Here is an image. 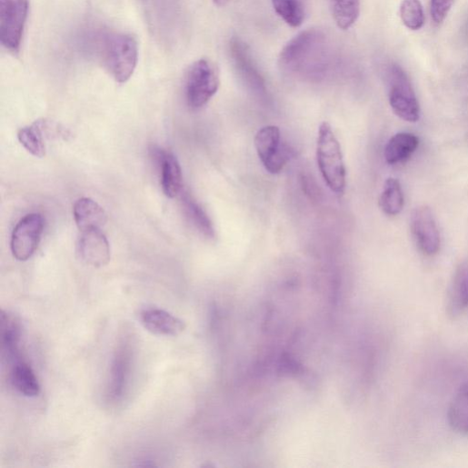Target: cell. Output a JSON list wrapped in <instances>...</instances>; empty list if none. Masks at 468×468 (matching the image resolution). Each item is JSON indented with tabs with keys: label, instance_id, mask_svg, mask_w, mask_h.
Here are the masks:
<instances>
[{
	"label": "cell",
	"instance_id": "1",
	"mask_svg": "<svg viewBox=\"0 0 468 468\" xmlns=\"http://www.w3.org/2000/svg\"><path fill=\"white\" fill-rule=\"evenodd\" d=\"M334 63V51L327 35L309 29L293 38L281 51L280 66L286 72L307 78L326 75Z\"/></svg>",
	"mask_w": 468,
	"mask_h": 468
},
{
	"label": "cell",
	"instance_id": "2",
	"mask_svg": "<svg viewBox=\"0 0 468 468\" xmlns=\"http://www.w3.org/2000/svg\"><path fill=\"white\" fill-rule=\"evenodd\" d=\"M317 163L322 176L332 192L344 195L347 172L342 146L333 127L327 122L321 124L317 140Z\"/></svg>",
	"mask_w": 468,
	"mask_h": 468
},
{
	"label": "cell",
	"instance_id": "3",
	"mask_svg": "<svg viewBox=\"0 0 468 468\" xmlns=\"http://www.w3.org/2000/svg\"><path fill=\"white\" fill-rule=\"evenodd\" d=\"M100 54L104 65L117 83L124 84L131 78L138 62V45L133 36L124 34L104 36Z\"/></svg>",
	"mask_w": 468,
	"mask_h": 468
},
{
	"label": "cell",
	"instance_id": "4",
	"mask_svg": "<svg viewBox=\"0 0 468 468\" xmlns=\"http://www.w3.org/2000/svg\"><path fill=\"white\" fill-rule=\"evenodd\" d=\"M220 76L217 67L207 59L195 62L190 68L185 83L188 105L194 110L205 106L217 94Z\"/></svg>",
	"mask_w": 468,
	"mask_h": 468
},
{
	"label": "cell",
	"instance_id": "5",
	"mask_svg": "<svg viewBox=\"0 0 468 468\" xmlns=\"http://www.w3.org/2000/svg\"><path fill=\"white\" fill-rule=\"evenodd\" d=\"M389 102L393 113L401 119L415 123L420 118V105L405 71L393 65L388 73Z\"/></svg>",
	"mask_w": 468,
	"mask_h": 468
},
{
	"label": "cell",
	"instance_id": "6",
	"mask_svg": "<svg viewBox=\"0 0 468 468\" xmlns=\"http://www.w3.org/2000/svg\"><path fill=\"white\" fill-rule=\"evenodd\" d=\"M28 12L29 0H0V39L13 53L21 48Z\"/></svg>",
	"mask_w": 468,
	"mask_h": 468
},
{
	"label": "cell",
	"instance_id": "7",
	"mask_svg": "<svg viewBox=\"0 0 468 468\" xmlns=\"http://www.w3.org/2000/svg\"><path fill=\"white\" fill-rule=\"evenodd\" d=\"M282 143L280 129L275 125L262 127L254 137L258 157L271 174H280L290 160V150Z\"/></svg>",
	"mask_w": 468,
	"mask_h": 468
},
{
	"label": "cell",
	"instance_id": "8",
	"mask_svg": "<svg viewBox=\"0 0 468 468\" xmlns=\"http://www.w3.org/2000/svg\"><path fill=\"white\" fill-rule=\"evenodd\" d=\"M45 229V219L40 214H31L23 218L14 230L12 252L22 262L29 260L36 252Z\"/></svg>",
	"mask_w": 468,
	"mask_h": 468
},
{
	"label": "cell",
	"instance_id": "9",
	"mask_svg": "<svg viewBox=\"0 0 468 468\" xmlns=\"http://www.w3.org/2000/svg\"><path fill=\"white\" fill-rule=\"evenodd\" d=\"M411 231L419 250L427 256L435 255L441 247V236L434 216L426 205L416 207L411 216Z\"/></svg>",
	"mask_w": 468,
	"mask_h": 468
},
{
	"label": "cell",
	"instance_id": "10",
	"mask_svg": "<svg viewBox=\"0 0 468 468\" xmlns=\"http://www.w3.org/2000/svg\"><path fill=\"white\" fill-rule=\"evenodd\" d=\"M77 252L85 264L95 268L107 265L111 260L110 244L102 230L81 232Z\"/></svg>",
	"mask_w": 468,
	"mask_h": 468
},
{
	"label": "cell",
	"instance_id": "11",
	"mask_svg": "<svg viewBox=\"0 0 468 468\" xmlns=\"http://www.w3.org/2000/svg\"><path fill=\"white\" fill-rule=\"evenodd\" d=\"M468 308V261L460 263L451 279L445 300V312L456 320Z\"/></svg>",
	"mask_w": 468,
	"mask_h": 468
},
{
	"label": "cell",
	"instance_id": "12",
	"mask_svg": "<svg viewBox=\"0 0 468 468\" xmlns=\"http://www.w3.org/2000/svg\"><path fill=\"white\" fill-rule=\"evenodd\" d=\"M140 322L148 333L157 336L177 337L185 330V324L182 320L158 307L142 310Z\"/></svg>",
	"mask_w": 468,
	"mask_h": 468
},
{
	"label": "cell",
	"instance_id": "13",
	"mask_svg": "<svg viewBox=\"0 0 468 468\" xmlns=\"http://www.w3.org/2000/svg\"><path fill=\"white\" fill-rule=\"evenodd\" d=\"M153 153L161 168L164 194L171 199L176 198L182 194L184 187L183 171L177 158L173 153L164 149H155Z\"/></svg>",
	"mask_w": 468,
	"mask_h": 468
},
{
	"label": "cell",
	"instance_id": "14",
	"mask_svg": "<svg viewBox=\"0 0 468 468\" xmlns=\"http://www.w3.org/2000/svg\"><path fill=\"white\" fill-rule=\"evenodd\" d=\"M232 60L242 78L253 88L264 90V81L250 53L249 47L239 38H233L230 43Z\"/></svg>",
	"mask_w": 468,
	"mask_h": 468
},
{
	"label": "cell",
	"instance_id": "15",
	"mask_svg": "<svg viewBox=\"0 0 468 468\" xmlns=\"http://www.w3.org/2000/svg\"><path fill=\"white\" fill-rule=\"evenodd\" d=\"M74 217L80 232L102 230L107 223L105 210L90 198H81L75 204Z\"/></svg>",
	"mask_w": 468,
	"mask_h": 468
},
{
	"label": "cell",
	"instance_id": "16",
	"mask_svg": "<svg viewBox=\"0 0 468 468\" xmlns=\"http://www.w3.org/2000/svg\"><path fill=\"white\" fill-rule=\"evenodd\" d=\"M419 138L407 132L394 134L387 143L384 149V158L388 164L395 165L407 161L416 151Z\"/></svg>",
	"mask_w": 468,
	"mask_h": 468
},
{
	"label": "cell",
	"instance_id": "17",
	"mask_svg": "<svg viewBox=\"0 0 468 468\" xmlns=\"http://www.w3.org/2000/svg\"><path fill=\"white\" fill-rule=\"evenodd\" d=\"M11 379L15 390L28 398H35L41 393L39 380L33 368L25 362H15Z\"/></svg>",
	"mask_w": 468,
	"mask_h": 468
},
{
	"label": "cell",
	"instance_id": "18",
	"mask_svg": "<svg viewBox=\"0 0 468 468\" xmlns=\"http://www.w3.org/2000/svg\"><path fill=\"white\" fill-rule=\"evenodd\" d=\"M449 425L460 433H468V383L453 398L447 413Z\"/></svg>",
	"mask_w": 468,
	"mask_h": 468
},
{
	"label": "cell",
	"instance_id": "19",
	"mask_svg": "<svg viewBox=\"0 0 468 468\" xmlns=\"http://www.w3.org/2000/svg\"><path fill=\"white\" fill-rule=\"evenodd\" d=\"M48 133L47 122L38 121L22 128L18 133L21 144L36 158H44L46 153L45 134Z\"/></svg>",
	"mask_w": 468,
	"mask_h": 468
},
{
	"label": "cell",
	"instance_id": "20",
	"mask_svg": "<svg viewBox=\"0 0 468 468\" xmlns=\"http://www.w3.org/2000/svg\"><path fill=\"white\" fill-rule=\"evenodd\" d=\"M183 205L191 224L206 238H214L215 230L210 217L194 197L183 194Z\"/></svg>",
	"mask_w": 468,
	"mask_h": 468
},
{
	"label": "cell",
	"instance_id": "21",
	"mask_svg": "<svg viewBox=\"0 0 468 468\" xmlns=\"http://www.w3.org/2000/svg\"><path fill=\"white\" fill-rule=\"evenodd\" d=\"M21 326L16 319L3 311L2 344L5 352L14 362L20 360Z\"/></svg>",
	"mask_w": 468,
	"mask_h": 468
},
{
	"label": "cell",
	"instance_id": "22",
	"mask_svg": "<svg viewBox=\"0 0 468 468\" xmlns=\"http://www.w3.org/2000/svg\"><path fill=\"white\" fill-rule=\"evenodd\" d=\"M130 358L127 352H117L111 368L109 397L118 400L123 396L129 372Z\"/></svg>",
	"mask_w": 468,
	"mask_h": 468
},
{
	"label": "cell",
	"instance_id": "23",
	"mask_svg": "<svg viewBox=\"0 0 468 468\" xmlns=\"http://www.w3.org/2000/svg\"><path fill=\"white\" fill-rule=\"evenodd\" d=\"M379 205L383 214L396 216L404 206V196L400 182L394 178L386 180L379 199Z\"/></svg>",
	"mask_w": 468,
	"mask_h": 468
},
{
	"label": "cell",
	"instance_id": "24",
	"mask_svg": "<svg viewBox=\"0 0 468 468\" xmlns=\"http://www.w3.org/2000/svg\"><path fill=\"white\" fill-rule=\"evenodd\" d=\"M337 26L347 31L357 22L361 13L360 0H330Z\"/></svg>",
	"mask_w": 468,
	"mask_h": 468
},
{
	"label": "cell",
	"instance_id": "25",
	"mask_svg": "<svg viewBox=\"0 0 468 468\" xmlns=\"http://www.w3.org/2000/svg\"><path fill=\"white\" fill-rule=\"evenodd\" d=\"M276 15L289 26L298 28L304 20L302 0H272Z\"/></svg>",
	"mask_w": 468,
	"mask_h": 468
},
{
	"label": "cell",
	"instance_id": "26",
	"mask_svg": "<svg viewBox=\"0 0 468 468\" xmlns=\"http://www.w3.org/2000/svg\"><path fill=\"white\" fill-rule=\"evenodd\" d=\"M401 18L404 26L411 31H419L424 25V13L420 0H403Z\"/></svg>",
	"mask_w": 468,
	"mask_h": 468
},
{
	"label": "cell",
	"instance_id": "27",
	"mask_svg": "<svg viewBox=\"0 0 468 468\" xmlns=\"http://www.w3.org/2000/svg\"><path fill=\"white\" fill-rule=\"evenodd\" d=\"M454 0H431V17L435 25H441L449 15Z\"/></svg>",
	"mask_w": 468,
	"mask_h": 468
},
{
	"label": "cell",
	"instance_id": "28",
	"mask_svg": "<svg viewBox=\"0 0 468 468\" xmlns=\"http://www.w3.org/2000/svg\"><path fill=\"white\" fill-rule=\"evenodd\" d=\"M213 2L217 7L224 8L231 3V0H213Z\"/></svg>",
	"mask_w": 468,
	"mask_h": 468
}]
</instances>
